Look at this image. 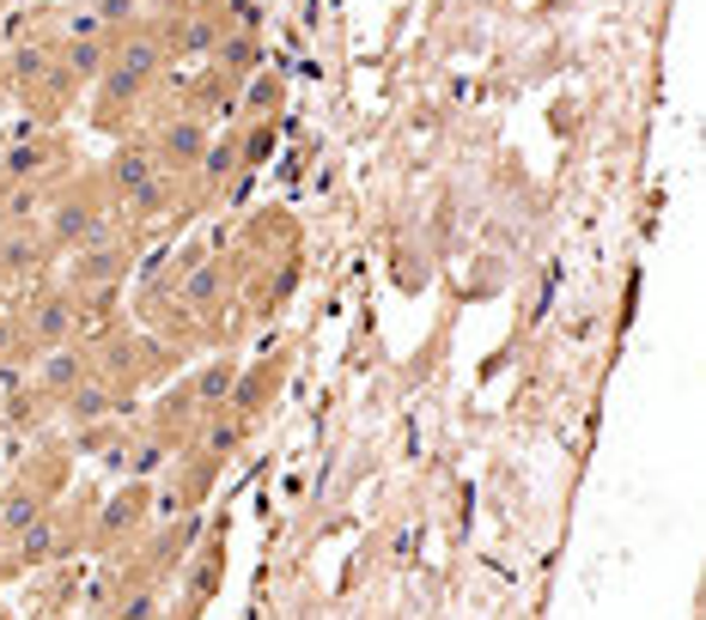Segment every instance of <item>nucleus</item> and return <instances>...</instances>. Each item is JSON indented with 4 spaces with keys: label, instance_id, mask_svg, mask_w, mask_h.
<instances>
[{
    "label": "nucleus",
    "instance_id": "obj_1",
    "mask_svg": "<svg viewBox=\"0 0 706 620\" xmlns=\"http://www.w3.org/2000/svg\"><path fill=\"white\" fill-rule=\"evenodd\" d=\"M159 68H165V43H159V37H152V31H128L117 43V56L105 61V110L128 103Z\"/></svg>",
    "mask_w": 706,
    "mask_h": 620
},
{
    "label": "nucleus",
    "instance_id": "obj_2",
    "mask_svg": "<svg viewBox=\"0 0 706 620\" xmlns=\"http://www.w3.org/2000/svg\"><path fill=\"white\" fill-rule=\"evenodd\" d=\"M128 274V250L122 243H110V238H98V243H86L80 256H73V268H68V280L73 287H117V280Z\"/></svg>",
    "mask_w": 706,
    "mask_h": 620
},
{
    "label": "nucleus",
    "instance_id": "obj_3",
    "mask_svg": "<svg viewBox=\"0 0 706 620\" xmlns=\"http://www.w3.org/2000/svg\"><path fill=\"white\" fill-rule=\"evenodd\" d=\"M49 238H56V243H73V250H86V243L110 238V213H98L92 201H61L56 213H49Z\"/></svg>",
    "mask_w": 706,
    "mask_h": 620
},
{
    "label": "nucleus",
    "instance_id": "obj_4",
    "mask_svg": "<svg viewBox=\"0 0 706 620\" xmlns=\"http://www.w3.org/2000/svg\"><path fill=\"white\" fill-rule=\"evenodd\" d=\"M117 413H128V396L117 390V383L86 378L80 390H68V420L73 426H105V420H117Z\"/></svg>",
    "mask_w": 706,
    "mask_h": 620
},
{
    "label": "nucleus",
    "instance_id": "obj_5",
    "mask_svg": "<svg viewBox=\"0 0 706 620\" xmlns=\"http://www.w3.org/2000/svg\"><path fill=\"white\" fill-rule=\"evenodd\" d=\"M12 548H19V566H49L68 553V536H61V517L43 511L37 523H24L19 536H12Z\"/></svg>",
    "mask_w": 706,
    "mask_h": 620
},
{
    "label": "nucleus",
    "instance_id": "obj_6",
    "mask_svg": "<svg viewBox=\"0 0 706 620\" xmlns=\"http://www.w3.org/2000/svg\"><path fill=\"white\" fill-rule=\"evenodd\" d=\"M159 171H165V164H159V152H152V147H122L117 159H110V189H117V201H128V196H140Z\"/></svg>",
    "mask_w": 706,
    "mask_h": 620
},
{
    "label": "nucleus",
    "instance_id": "obj_7",
    "mask_svg": "<svg viewBox=\"0 0 706 620\" xmlns=\"http://www.w3.org/2000/svg\"><path fill=\"white\" fill-rule=\"evenodd\" d=\"M152 152H159L165 171H171V164H196L201 152H208V134H201L196 116H177V122L159 128V147H152Z\"/></svg>",
    "mask_w": 706,
    "mask_h": 620
},
{
    "label": "nucleus",
    "instance_id": "obj_8",
    "mask_svg": "<svg viewBox=\"0 0 706 620\" xmlns=\"http://www.w3.org/2000/svg\"><path fill=\"white\" fill-rule=\"evenodd\" d=\"M37 378H43V390L49 396H68V390H80L86 378H92V359L80 353V347H49V359H43V371H37Z\"/></svg>",
    "mask_w": 706,
    "mask_h": 620
},
{
    "label": "nucleus",
    "instance_id": "obj_9",
    "mask_svg": "<svg viewBox=\"0 0 706 620\" xmlns=\"http://www.w3.org/2000/svg\"><path fill=\"white\" fill-rule=\"evenodd\" d=\"M31 334L43 347H61L73 334V292H49V299H37L31 310Z\"/></svg>",
    "mask_w": 706,
    "mask_h": 620
},
{
    "label": "nucleus",
    "instance_id": "obj_10",
    "mask_svg": "<svg viewBox=\"0 0 706 620\" xmlns=\"http://www.w3.org/2000/svg\"><path fill=\"white\" fill-rule=\"evenodd\" d=\"M105 61H110V43H105V37H73V43L61 49V73H68V86L98 80V73H105Z\"/></svg>",
    "mask_w": 706,
    "mask_h": 620
},
{
    "label": "nucleus",
    "instance_id": "obj_11",
    "mask_svg": "<svg viewBox=\"0 0 706 620\" xmlns=\"http://www.w3.org/2000/svg\"><path fill=\"white\" fill-rule=\"evenodd\" d=\"M238 390V366L232 359H213V366L196 371V383H189V402H208V408H226V396Z\"/></svg>",
    "mask_w": 706,
    "mask_h": 620
},
{
    "label": "nucleus",
    "instance_id": "obj_12",
    "mask_svg": "<svg viewBox=\"0 0 706 620\" xmlns=\"http://www.w3.org/2000/svg\"><path fill=\"white\" fill-rule=\"evenodd\" d=\"M43 511H49V499L37 493V487H12V493L0 499V529H7V536H19V529L37 523Z\"/></svg>",
    "mask_w": 706,
    "mask_h": 620
},
{
    "label": "nucleus",
    "instance_id": "obj_13",
    "mask_svg": "<svg viewBox=\"0 0 706 620\" xmlns=\"http://www.w3.org/2000/svg\"><path fill=\"white\" fill-rule=\"evenodd\" d=\"M49 164H56V140H24V147H12L7 177L12 183H31V177H43Z\"/></svg>",
    "mask_w": 706,
    "mask_h": 620
},
{
    "label": "nucleus",
    "instance_id": "obj_14",
    "mask_svg": "<svg viewBox=\"0 0 706 620\" xmlns=\"http://www.w3.org/2000/svg\"><path fill=\"white\" fill-rule=\"evenodd\" d=\"M196 171H201V189H226L232 183V171H238V140H220V147H208L196 159Z\"/></svg>",
    "mask_w": 706,
    "mask_h": 620
},
{
    "label": "nucleus",
    "instance_id": "obj_15",
    "mask_svg": "<svg viewBox=\"0 0 706 620\" xmlns=\"http://www.w3.org/2000/svg\"><path fill=\"white\" fill-rule=\"evenodd\" d=\"M220 287H226V268L213 262V256H201L196 268H183V304H208Z\"/></svg>",
    "mask_w": 706,
    "mask_h": 620
},
{
    "label": "nucleus",
    "instance_id": "obj_16",
    "mask_svg": "<svg viewBox=\"0 0 706 620\" xmlns=\"http://www.w3.org/2000/svg\"><path fill=\"white\" fill-rule=\"evenodd\" d=\"M165 457H171V444H165V438H140V444H128V450H122L117 469H128L135 481H147V474H159V469H165Z\"/></svg>",
    "mask_w": 706,
    "mask_h": 620
},
{
    "label": "nucleus",
    "instance_id": "obj_17",
    "mask_svg": "<svg viewBox=\"0 0 706 620\" xmlns=\"http://www.w3.org/2000/svg\"><path fill=\"white\" fill-rule=\"evenodd\" d=\"M213 61H226L232 73H250V61H256V37H250V31H220V43H213Z\"/></svg>",
    "mask_w": 706,
    "mask_h": 620
},
{
    "label": "nucleus",
    "instance_id": "obj_18",
    "mask_svg": "<svg viewBox=\"0 0 706 620\" xmlns=\"http://www.w3.org/2000/svg\"><path fill=\"white\" fill-rule=\"evenodd\" d=\"M7 68H12V80H43V68H49V49H37V43H24V49H12L7 56Z\"/></svg>",
    "mask_w": 706,
    "mask_h": 620
},
{
    "label": "nucleus",
    "instance_id": "obj_19",
    "mask_svg": "<svg viewBox=\"0 0 706 620\" xmlns=\"http://www.w3.org/2000/svg\"><path fill=\"white\" fill-rule=\"evenodd\" d=\"M140 506H147V493H140V487H128V493L117 499V506L105 511V536H117V529H128L140 517Z\"/></svg>",
    "mask_w": 706,
    "mask_h": 620
},
{
    "label": "nucleus",
    "instance_id": "obj_20",
    "mask_svg": "<svg viewBox=\"0 0 706 620\" xmlns=\"http://www.w3.org/2000/svg\"><path fill=\"white\" fill-rule=\"evenodd\" d=\"M268 152H275V128H268V122H262V128H256V134H250V140H238V164H262V159H268Z\"/></svg>",
    "mask_w": 706,
    "mask_h": 620
},
{
    "label": "nucleus",
    "instance_id": "obj_21",
    "mask_svg": "<svg viewBox=\"0 0 706 620\" xmlns=\"http://www.w3.org/2000/svg\"><path fill=\"white\" fill-rule=\"evenodd\" d=\"M135 7H140V0H92V12H98L105 31H110V24H122V19H135Z\"/></svg>",
    "mask_w": 706,
    "mask_h": 620
},
{
    "label": "nucleus",
    "instance_id": "obj_22",
    "mask_svg": "<svg viewBox=\"0 0 706 620\" xmlns=\"http://www.w3.org/2000/svg\"><path fill=\"white\" fill-rule=\"evenodd\" d=\"M226 24H232V31H250V37H256V7H250V0H226Z\"/></svg>",
    "mask_w": 706,
    "mask_h": 620
},
{
    "label": "nucleus",
    "instance_id": "obj_23",
    "mask_svg": "<svg viewBox=\"0 0 706 620\" xmlns=\"http://www.w3.org/2000/svg\"><path fill=\"white\" fill-rule=\"evenodd\" d=\"M220 0H183V12H213Z\"/></svg>",
    "mask_w": 706,
    "mask_h": 620
},
{
    "label": "nucleus",
    "instance_id": "obj_24",
    "mask_svg": "<svg viewBox=\"0 0 706 620\" xmlns=\"http://www.w3.org/2000/svg\"><path fill=\"white\" fill-rule=\"evenodd\" d=\"M0 620H12V614H7V609H0Z\"/></svg>",
    "mask_w": 706,
    "mask_h": 620
}]
</instances>
